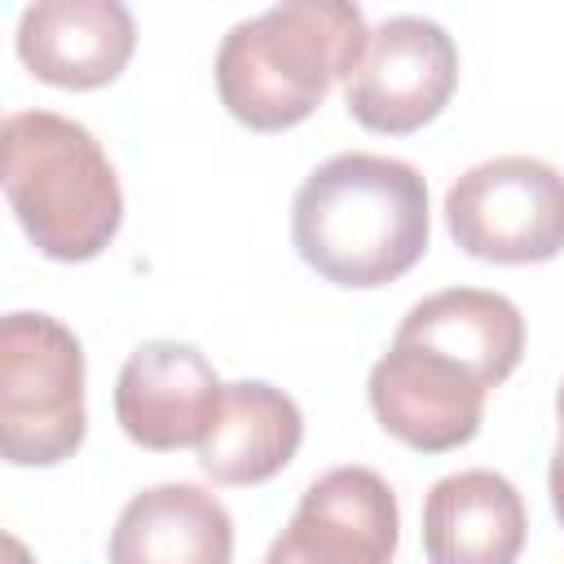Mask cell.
<instances>
[{
	"mask_svg": "<svg viewBox=\"0 0 564 564\" xmlns=\"http://www.w3.org/2000/svg\"><path fill=\"white\" fill-rule=\"evenodd\" d=\"M4 194L48 260L79 264L101 256L123 225V189L97 137L57 110H13L0 132Z\"/></svg>",
	"mask_w": 564,
	"mask_h": 564,
	"instance_id": "3",
	"label": "cell"
},
{
	"mask_svg": "<svg viewBox=\"0 0 564 564\" xmlns=\"http://www.w3.org/2000/svg\"><path fill=\"white\" fill-rule=\"evenodd\" d=\"M106 555L110 564H234V520L203 485H150L123 502Z\"/></svg>",
	"mask_w": 564,
	"mask_h": 564,
	"instance_id": "12",
	"label": "cell"
},
{
	"mask_svg": "<svg viewBox=\"0 0 564 564\" xmlns=\"http://www.w3.org/2000/svg\"><path fill=\"white\" fill-rule=\"evenodd\" d=\"M304 441V414L291 392L264 379L225 383L216 419L198 441V467L216 485H260L278 476Z\"/></svg>",
	"mask_w": 564,
	"mask_h": 564,
	"instance_id": "14",
	"label": "cell"
},
{
	"mask_svg": "<svg viewBox=\"0 0 564 564\" xmlns=\"http://www.w3.org/2000/svg\"><path fill=\"white\" fill-rule=\"evenodd\" d=\"M458 84L454 35L419 13H392L370 26L366 48L344 79L348 115L370 132H414L432 123Z\"/></svg>",
	"mask_w": 564,
	"mask_h": 564,
	"instance_id": "6",
	"label": "cell"
},
{
	"mask_svg": "<svg viewBox=\"0 0 564 564\" xmlns=\"http://www.w3.org/2000/svg\"><path fill=\"white\" fill-rule=\"evenodd\" d=\"M524 533L529 511L520 489L489 467L449 471L423 498L427 564H516Z\"/></svg>",
	"mask_w": 564,
	"mask_h": 564,
	"instance_id": "11",
	"label": "cell"
},
{
	"mask_svg": "<svg viewBox=\"0 0 564 564\" xmlns=\"http://www.w3.org/2000/svg\"><path fill=\"white\" fill-rule=\"evenodd\" d=\"M555 419H560V441H564V383H560V392H555Z\"/></svg>",
	"mask_w": 564,
	"mask_h": 564,
	"instance_id": "17",
	"label": "cell"
},
{
	"mask_svg": "<svg viewBox=\"0 0 564 564\" xmlns=\"http://www.w3.org/2000/svg\"><path fill=\"white\" fill-rule=\"evenodd\" d=\"M370 410L388 436L410 449L445 454L480 432L489 388L458 361L392 339L366 379Z\"/></svg>",
	"mask_w": 564,
	"mask_h": 564,
	"instance_id": "8",
	"label": "cell"
},
{
	"mask_svg": "<svg viewBox=\"0 0 564 564\" xmlns=\"http://www.w3.org/2000/svg\"><path fill=\"white\" fill-rule=\"evenodd\" d=\"M392 339L441 352L463 370H471L485 388H498L524 357V317L498 291L445 286L410 304Z\"/></svg>",
	"mask_w": 564,
	"mask_h": 564,
	"instance_id": "13",
	"label": "cell"
},
{
	"mask_svg": "<svg viewBox=\"0 0 564 564\" xmlns=\"http://www.w3.org/2000/svg\"><path fill=\"white\" fill-rule=\"evenodd\" d=\"M546 485H551V507H555V516H560V524H564V441H560L555 454H551Z\"/></svg>",
	"mask_w": 564,
	"mask_h": 564,
	"instance_id": "15",
	"label": "cell"
},
{
	"mask_svg": "<svg viewBox=\"0 0 564 564\" xmlns=\"http://www.w3.org/2000/svg\"><path fill=\"white\" fill-rule=\"evenodd\" d=\"M366 13L348 0H282L234 22L216 48V93L225 110L282 132L304 123L335 79H348L366 48Z\"/></svg>",
	"mask_w": 564,
	"mask_h": 564,
	"instance_id": "2",
	"label": "cell"
},
{
	"mask_svg": "<svg viewBox=\"0 0 564 564\" xmlns=\"http://www.w3.org/2000/svg\"><path fill=\"white\" fill-rule=\"evenodd\" d=\"M454 242L489 264H542L564 251V172L533 154H498L445 189Z\"/></svg>",
	"mask_w": 564,
	"mask_h": 564,
	"instance_id": "5",
	"label": "cell"
},
{
	"mask_svg": "<svg viewBox=\"0 0 564 564\" xmlns=\"http://www.w3.org/2000/svg\"><path fill=\"white\" fill-rule=\"evenodd\" d=\"M4 542H9V564H31V560H26V546H22L18 538H4Z\"/></svg>",
	"mask_w": 564,
	"mask_h": 564,
	"instance_id": "16",
	"label": "cell"
},
{
	"mask_svg": "<svg viewBox=\"0 0 564 564\" xmlns=\"http://www.w3.org/2000/svg\"><path fill=\"white\" fill-rule=\"evenodd\" d=\"M22 66L53 88H101L137 48V22L119 0H35L18 18Z\"/></svg>",
	"mask_w": 564,
	"mask_h": 564,
	"instance_id": "10",
	"label": "cell"
},
{
	"mask_svg": "<svg viewBox=\"0 0 564 564\" xmlns=\"http://www.w3.org/2000/svg\"><path fill=\"white\" fill-rule=\"evenodd\" d=\"M427 238V181L392 154H330L291 198V242L300 260L335 286L370 291L397 282L423 260Z\"/></svg>",
	"mask_w": 564,
	"mask_h": 564,
	"instance_id": "1",
	"label": "cell"
},
{
	"mask_svg": "<svg viewBox=\"0 0 564 564\" xmlns=\"http://www.w3.org/2000/svg\"><path fill=\"white\" fill-rule=\"evenodd\" d=\"M401 511L392 485L370 467H330L304 494L264 564H392Z\"/></svg>",
	"mask_w": 564,
	"mask_h": 564,
	"instance_id": "7",
	"label": "cell"
},
{
	"mask_svg": "<svg viewBox=\"0 0 564 564\" xmlns=\"http://www.w3.org/2000/svg\"><path fill=\"white\" fill-rule=\"evenodd\" d=\"M84 348L48 313L0 322V454L13 467H53L84 445Z\"/></svg>",
	"mask_w": 564,
	"mask_h": 564,
	"instance_id": "4",
	"label": "cell"
},
{
	"mask_svg": "<svg viewBox=\"0 0 564 564\" xmlns=\"http://www.w3.org/2000/svg\"><path fill=\"white\" fill-rule=\"evenodd\" d=\"M225 383L216 366L176 339H150L128 352L115 379V419L141 449H185L207 436Z\"/></svg>",
	"mask_w": 564,
	"mask_h": 564,
	"instance_id": "9",
	"label": "cell"
}]
</instances>
